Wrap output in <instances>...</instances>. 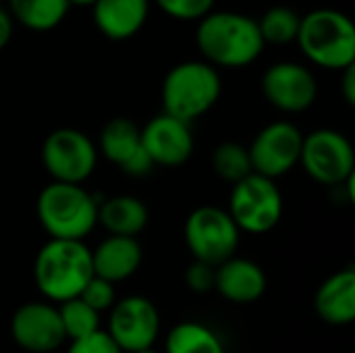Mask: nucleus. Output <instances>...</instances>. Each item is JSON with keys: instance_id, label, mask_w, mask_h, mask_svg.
<instances>
[{"instance_id": "obj_1", "label": "nucleus", "mask_w": 355, "mask_h": 353, "mask_svg": "<svg viewBox=\"0 0 355 353\" xmlns=\"http://www.w3.org/2000/svg\"><path fill=\"white\" fill-rule=\"evenodd\" d=\"M196 44L206 62L214 69L248 67L266 46L258 21L233 10H210L202 17L196 29Z\"/></svg>"}, {"instance_id": "obj_2", "label": "nucleus", "mask_w": 355, "mask_h": 353, "mask_svg": "<svg viewBox=\"0 0 355 353\" xmlns=\"http://www.w3.org/2000/svg\"><path fill=\"white\" fill-rule=\"evenodd\" d=\"M92 250L83 241L50 239L35 256L33 279L40 293L54 304L79 298L92 281Z\"/></svg>"}, {"instance_id": "obj_3", "label": "nucleus", "mask_w": 355, "mask_h": 353, "mask_svg": "<svg viewBox=\"0 0 355 353\" xmlns=\"http://www.w3.org/2000/svg\"><path fill=\"white\" fill-rule=\"evenodd\" d=\"M295 42L322 69L343 71L355 64L354 21L337 8H314L302 17Z\"/></svg>"}, {"instance_id": "obj_4", "label": "nucleus", "mask_w": 355, "mask_h": 353, "mask_svg": "<svg viewBox=\"0 0 355 353\" xmlns=\"http://www.w3.org/2000/svg\"><path fill=\"white\" fill-rule=\"evenodd\" d=\"M35 212L50 239L83 241L98 225V202L83 185L52 181L40 191Z\"/></svg>"}, {"instance_id": "obj_5", "label": "nucleus", "mask_w": 355, "mask_h": 353, "mask_svg": "<svg viewBox=\"0 0 355 353\" xmlns=\"http://www.w3.org/2000/svg\"><path fill=\"white\" fill-rule=\"evenodd\" d=\"M223 81L218 71L206 60L175 64L162 81V108L183 123L206 114L220 98Z\"/></svg>"}, {"instance_id": "obj_6", "label": "nucleus", "mask_w": 355, "mask_h": 353, "mask_svg": "<svg viewBox=\"0 0 355 353\" xmlns=\"http://www.w3.org/2000/svg\"><path fill=\"white\" fill-rule=\"evenodd\" d=\"M183 235L193 260L216 268L235 256L241 231L227 210L202 206L187 216Z\"/></svg>"}, {"instance_id": "obj_7", "label": "nucleus", "mask_w": 355, "mask_h": 353, "mask_svg": "<svg viewBox=\"0 0 355 353\" xmlns=\"http://www.w3.org/2000/svg\"><path fill=\"white\" fill-rule=\"evenodd\" d=\"M229 216L241 233L264 235L283 216V196L272 179L252 173L235 183L229 198Z\"/></svg>"}, {"instance_id": "obj_8", "label": "nucleus", "mask_w": 355, "mask_h": 353, "mask_svg": "<svg viewBox=\"0 0 355 353\" xmlns=\"http://www.w3.org/2000/svg\"><path fill=\"white\" fill-rule=\"evenodd\" d=\"M42 162L56 183L81 185L96 169L98 148L83 131L62 127L44 139Z\"/></svg>"}, {"instance_id": "obj_9", "label": "nucleus", "mask_w": 355, "mask_h": 353, "mask_svg": "<svg viewBox=\"0 0 355 353\" xmlns=\"http://www.w3.org/2000/svg\"><path fill=\"white\" fill-rule=\"evenodd\" d=\"M300 164L320 185H345L354 177V146L335 129H316L304 137Z\"/></svg>"}, {"instance_id": "obj_10", "label": "nucleus", "mask_w": 355, "mask_h": 353, "mask_svg": "<svg viewBox=\"0 0 355 353\" xmlns=\"http://www.w3.org/2000/svg\"><path fill=\"white\" fill-rule=\"evenodd\" d=\"M106 333L123 353L152 350L160 333V312L152 300L129 295L110 308Z\"/></svg>"}, {"instance_id": "obj_11", "label": "nucleus", "mask_w": 355, "mask_h": 353, "mask_svg": "<svg viewBox=\"0 0 355 353\" xmlns=\"http://www.w3.org/2000/svg\"><path fill=\"white\" fill-rule=\"evenodd\" d=\"M302 144L304 133L293 123L277 121L266 125L248 148L252 171L272 181L287 175L295 164H300Z\"/></svg>"}, {"instance_id": "obj_12", "label": "nucleus", "mask_w": 355, "mask_h": 353, "mask_svg": "<svg viewBox=\"0 0 355 353\" xmlns=\"http://www.w3.org/2000/svg\"><path fill=\"white\" fill-rule=\"evenodd\" d=\"M10 333L15 343L29 353H50L67 341L58 308L50 302L23 304L12 314Z\"/></svg>"}, {"instance_id": "obj_13", "label": "nucleus", "mask_w": 355, "mask_h": 353, "mask_svg": "<svg viewBox=\"0 0 355 353\" xmlns=\"http://www.w3.org/2000/svg\"><path fill=\"white\" fill-rule=\"evenodd\" d=\"M262 94L283 112H304L316 102L318 83L304 64L277 62L262 75Z\"/></svg>"}, {"instance_id": "obj_14", "label": "nucleus", "mask_w": 355, "mask_h": 353, "mask_svg": "<svg viewBox=\"0 0 355 353\" xmlns=\"http://www.w3.org/2000/svg\"><path fill=\"white\" fill-rule=\"evenodd\" d=\"M141 148L154 166H181L193 154L191 127L171 114L150 119L141 129Z\"/></svg>"}, {"instance_id": "obj_15", "label": "nucleus", "mask_w": 355, "mask_h": 353, "mask_svg": "<svg viewBox=\"0 0 355 353\" xmlns=\"http://www.w3.org/2000/svg\"><path fill=\"white\" fill-rule=\"evenodd\" d=\"M214 289L231 304H254L266 291V275L260 264L233 256L216 266Z\"/></svg>"}, {"instance_id": "obj_16", "label": "nucleus", "mask_w": 355, "mask_h": 353, "mask_svg": "<svg viewBox=\"0 0 355 353\" xmlns=\"http://www.w3.org/2000/svg\"><path fill=\"white\" fill-rule=\"evenodd\" d=\"M144 252L137 239L133 237H114L108 235L96 250H92L94 275L108 281L121 283L137 273Z\"/></svg>"}, {"instance_id": "obj_17", "label": "nucleus", "mask_w": 355, "mask_h": 353, "mask_svg": "<svg viewBox=\"0 0 355 353\" xmlns=\"http://www.w3.org/2000/svg\"><path fill=\"white\" fill-rule=\"evenodd\" d=\"M314 310L333 327H347L355 320V270L345 268L331 275L316 291Z\"/></svg>"}, {"instance_id": "obj_18", "label": "nucleus", "mask_w": 355, "mask_h": 353, "mask_svg": "<svg viewBox=\"0 0 355 353\" xmlns=\"http://www.w3.org/2000/svg\"><path fill=\"white\" fill-rule=\"evenodd\" d=\"M94 23L108 40H129L146 23L150 0H98L94 6Z\"/></svg>"}, {"instance_id": "obj_19", "label": "nucleus", "mask_w": 355, "mask_h": 353, "mask_svg": "<svg viewBox=\"0 0 355 353\" xmlns=\"http://www.w3.org/2000/svg\"><path fill=\"white\" fill-rule=\"evenodd\" d=\"M148 208L139 198L133 196H112L98 204V225H102L114 237H133L148 225Z\"/></svg>"}, {"instance_id": "obj_20", "label": "nucleus", "mask_w": 355, "mask_h": 353, "mask_svg": "<svg viewBox=\"0 0 355 353\" xmlns=\"http://www.w3.org/2000/svg\"><path fill=\"white\" fill-rule=\"evenodd\" d=\"M69 0H8L12 21L31 31H52L67 17Z\"/></svg>"}, {"instance_id": "obj_21", "label": "nucleus", "mask_w": 355, "mask_h": 353, "mask_svg": "<svg viewBox=\"0 0 355 353\" xmlns=\"http://www.w3.org/2000/svg\"><path fill=\"white\" fill-rule=\"evenodd\" d=\"M141 148V131L129 119H112L100 133V152L119 169Z\"/></svg>"}, {"instance_id": "obj_22", "label": "nucleus", "mask_w": 355, "mask_h": 353, "mask_svg": "<svg viewBox=\"0 0 355 353\" xmlns=\"http://www.w3.org/2000/svg\"><path fill=\"white\" fill-rule=\"evenodd\" d=\"M164 353H225L218 335L202 322H179L164 341Z\"/></svg>"}, {"instance_id": "obj_23", "label": "nucleus", "mask_w": 355, "mask_h": 353, "mask_svg": "<svg viewBox=\"0 0 355 353\" xmlns=\"http://www.w3.org/2000/svg\"><path fill=\"white\" fill-rule=\"evenodd\" d=\"M56 308L60 314L64 337L69 341H79V339H85V337L102 331L100 329V312L89 308L83 300L73 298L69 302L58 304Z\"/></svg>"}, {"instance_id": "obj_24", "label": "nucleus", "mask_w": 355, "mask_h": 353, "mask_svg": "<svg viewBox=\"0 0 355 353\" xmlns=\"http://www.w3.org/2000/svg\"><path fill=\"white\" fill-rule=\"evenodd\" d=\"M302 17L289 6H270L258 21L260 35L264 44L285 46L297 40Z\"/></svg>"}, {"instance_id": "obj_25", "label": "nucleus", "mask_w": 355, "mask_h": 353, "mask_svg": "<svg viewBox=\"0 0 355 353\" xmlns=\"http://www.w3.org/2000/svg\"><path fill=\"white\" fill-rule=\"evenodd\" d=\"M212 169L220 179H225L233 185L243 181L245 177H250L254 173L248 148L241 144H235V141H225V144H218L214 148Z\"/></svg>"}, {"instance_id": "obj_26", "label": "nucleus", "mask_w": 355, "mask_h": 353, "mask_svg": "<svg viewBox=\"0 0 355 353\" xmlns=\"http://www.w3.org/2000/svg\"><path fill=\"white\" fill-rule=\"evenodd\" d=\"M156 4L160 6V10L173 19L179 21H200L202 17H206L212 6L214 0H156Z\"/></svg>"}, {"instance_id": "obj_27", "label": "nucleus", "mask_w": 355, "mask_h": 353, "mask_svg": "<svg viewBox=\"0 0 355 353\" xmlns=\"http://www.w3.org/2000/svg\"><path fill=\"white\" fill-rule=\"evenodd\" d=\"M79 300H83L89 308H94L96 312L102 314L104 310H110L116 304V291H114L112 283L94 275L92 281L79 293Z\"/></svg>"}, {"instance_id": "obj_28", "label": "nucleus", "mask_w": 355, "mask_h": 353, "mask_svg": "<svg viewBox=\"0 0 355 353\" xmlns=\"http://www.w3.org/2000/svg\"><path fill=\"white\" fill-rule=\"evenodd\" d=\"M214 279H216V268L208 266L204 262H196L187 266L185 270V283L191 291L196 293H206L214 289Z\"/></svg>"}, {"instance_id": "obj_29", "label": "nucleus", "mask_w": 355, "mask_h": 353, "mask_svg": "<svg viewBox=\"0 0 355 353\" xmlns=\"http://www.w3.org/2000/svg\"><path fill=\"white\" fill-rule=\"evenodd\" d=\"M67 353H123L114 341L108 337L106 331H98L85 339H79V341H71Z\"/></svg>"}, {"instance_id": "obj_30", "label": "nucleus", "mask_w": 355, "mask_h": 353, "mask_svg": "<svg viewBox=\"0 0 355 353\" xmlns=\"http://www.w3.org/2000/svg\"><path fill=\"white\" fill-rule=\"evenodd\" d=\"M152 169H154V162H152V158L146 154L144 148H139V150L121 166V171L127 173V175H131V177H144V175H148Z\"/></svg>"}, {"instance_id": "obj_31", "label": "nucleus", "mask_w": 355, "mask_h": 353, "mask_svg": "<svg viewBox=\"0 0 355 353\" xmlns=\"http://www.w3.org/2000/svg\"><path fill=\"white\" fill-rule=\"evenodd\" d=\"M341 92H343V98L349 106L355 104V64L343 69V83H341Z\"/></svg>"}, {"instance_id": "obj_32", "label": "nucleus", "mask_w": 355, "mask_h": 353, "mask_svg": "<svg viewBox=\"0 0 355 353\" xmlns=\"http://www.w3.org/2000/svg\"><path fill=\"white\" fill-rule=\"evenodd\" d=\"M12 25H15V21H12L10 12L0 6V50L8 46V42L12 37Z\"/></svg>"}, {"instance_id": "obj_33", "label": "nucleus", "mask_w": 355, "mask_h": 353, "mask_svg": "<svg viewBox=\"0 0 355 353\" xmlns=\"http://www.w3.org/2000/svg\"><path fill=\"white\" fill-rule=\"evenodd\" d=\"M98 0H69V4H75V6H94Z\"/></svg>"}, {"instance_id": "obj_34", "label": "nucleus", "mask_w": 355, "mask_h": 353, "mask_svg": "<svg viewBox=\"0 0 355 353\" xmlns=\"http://www.w3.org/2000/svg\"><path fill=\"white\" fill-rule=\"evenodd\" d=\"M137 353H156L154 350H146V352H137Z\"/></svg>"}]
</instances>
